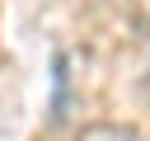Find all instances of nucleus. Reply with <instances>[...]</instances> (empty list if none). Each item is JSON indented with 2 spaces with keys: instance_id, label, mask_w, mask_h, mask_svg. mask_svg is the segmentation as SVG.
Returning a JSON list of instances; mask_svg holds the SVG:
<instances>
[{
  "instance_id": "nucleus-1",
  "label": "nucleus",
  "mask_w": 150,
  "mask_h": 141,
  "mask_svg": "<svg viewBox=\"0 0 150 141\" xmlns=\"http://www.w3.org/2000/svg\"><path fill=\"white\" fill-rule=\"evenodd\" d=\"M80 141H136V136H131V127H112V122H94V127H84V132H80Z\"/></svg>"
},
{
  "instance_id": "nucleus-2",
  "label": "nucleus",
  "mask_w": 150,
  "mask_h": 141,
  "mask_svg": "<svg viewBox=\"0 0 150 141\" xmlns=\"http://www.w3.org/2000/svg\"><path fill=\"white\" fill-rule=\"evenodd\" d=\"M145 103H150V75H145Z\"/></svg>"
}]
</instances>
